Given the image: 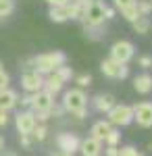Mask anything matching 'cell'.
<instances>
[{
    "label": "cell",
    "instance_id": "35",
    "mask_svg": "<svg viewBox=\"0 0 152 156\" xmlns=\"http://www.w3.org/2000/svg\"><path fill=\"white\" fill-rule=\"evenodd\" d=\"M113 17H115V11H113V9H108V6H106V19H113Z\"/></svg>",
    "mask_w": 152,
    "mask_h": 156
},
{
    "label": "cell",
    "instance_id": "9",
    "mask_svg": "<svg viewBox=\"0 0 152 156\" xmlns=\"http://www.w3.org/2000/svg\"><path fill=\"white\" fill-rule=\"evenodd\" d=\"M133 108V121H138L140 127H152V104L150 102H140Z\"/></svg>",
    "mask_w": 152,
    "mask_h": 156
},
{
    "label": "cell",
    "instance_id": "39",
    "mask_svg": "<svg viewBox=\"0 0 152 156\" xmlns=\"http://www.w3.org/2000/svg\"><path fill=\"white\" fill-rule=\"evenodd\" d=\"M0 71H4V69H2V62H0Z\"/></svg>",
    "mask_w": 152,
    "mask_h": 156
},
{
    "label": "cell",
    "instance_id": "23",
    "mask_svg": "<svg viewBox=\"0 0 152 156\" xmlns=\"http://www.w3.org/2000/svg\"><path fill=\"white\" fill-rule=\"evenodd\" d=\"M136 4H138V11H140L142 17H148V15L152 12V2L150 0H138Z\"/></svg>",
    "mask_w": 152,
    "mask_h": 156
},
{
    "label": "cell",
    "instance_id": "15",
    "mask_svg": "<svg viewBox=\"0 0 152 156\" xmlns=\"http://www.w3.org/2000/svg\"><path fill=\"white\" fill-rule=\"evenodd\" d=\"M110 131H113V123H110V121H98V123L92 125V137L100 140V142H104L106 135Z\"/></svg>",
    "mask_w": 152,
    "mask_h": 156
},
{
    "label": "cell",
    "instance_id": "14",
    "mask_svg": "<svg viewBox=\"0 0 152 156\" xmlns=\"http://www.w3.org/2000/svg\"><path fill=\"white\" fill-rule=\"evenodd\" d=\"M133 90H136L138 94H150L152 92V75H148V73L138 75V77L133 79Z\"/></svg>",
    "mask_w": 152,
    "mask_h": 156
},
{
    "label": "cell",
    "instance_id": "31",
    "mask_svg": "<svg viewBox=\"0 0 152 156\" xmlns=\"http://www.w3.org/2000/svg\"><path fill=\"white\" fill-rule=\"evenodd\" d=\"M138 62H140L142 69H150V67H152V58H150V56H140Z\"/></svg>",
    "mask_w": 152,
    "mask_h": 156
},
{
    "label": "cell",
    "instance_id": "38",
    "mask_svg": "<svg viewBox=\"0 0 152 156\" xmlns=\"http://www.w3.org/2000/svg\"><path fill=\"white\" fill-rule=\"evenodd\" d=\"M77 2H83V4H90L92 0H77Z\"/></svg>",
    "mask_w": 152,
    "mask_h": 156
},
{
    "label": "cell",
    "instance_id": "21",
    "mask_svg": "<svg viewBox=\"0 0 152 156\" xmlns=\"http://www.w3.org/2000/svg\"><path fill=\"white\" fill-rule=\"evenodd\" d=\"M46 135H48V127L44 125V123H35V127H34V131H31V137L34 140H38V142H44L46 140Z\"/></svg>",
    "mask_w": 152,
    "mask_h": 156
},
{
    "label": "cell",
    "instance_id": "24",
    "mask_svg": "<svg viewBox=\"0 0 152 156\" xmlns=\"http://www.w3.org/2000/svg\"><path fill=\"white\" fill-rule=\"evenodd\" d=\"M119 156H144V154L138 152L133 146H125V148H121V150H119Z\"/></svg>",
    "mask_w": 152,
    "mask_h": 156
},
{
    "label": "cell",
    "instance_id": "20",
    "mask_svg": "<svg viewBox=\"0 0 152 156\" xmlns=\"http://www.w3.org/2000/svg\"><path fill=\"white\" fill-rule=\"evenodd\" d=\"M136 2H138V0H136ZM121 17H123L125 21H129V23H133L136 19H140L142 15H140V11H138V4H131V6L121 9Z\"/></svg>",
    "mask_w": 152,
    "mask_h": 156
},
{
    "label": "cell",
    "instance_id": "10",
    "mask_svg": "<svg viewBox=\"0 0 152 156\" xmlns=\"http://www.w3.org/2000/svg\"><path fill=\"white\" fill-rule=\"evenodd\" d=\"M35 115L34 110H21L17 117H15V125H17V131L19 133H31L35 127Z\"/></svg>",
    "mask_w": 152,
    "mask_h": 156
},
{
    "label": "cell",
    "instance_id": "11",
    "mask_svg": "<svg viewBox=\"0 0 152 156\" xmlns=\"http://www.w3.org/2000/svg\"><path fill=\"white\" fill-rule=\"evenodd\" d=\"M56 146H59L60 152H77L79 150V140H77V135H73V133H59L56 135Z\"/></svg>",
    "mask_w": 152,
    "mask_h": 156
},
{
    "label": "cell",
    "instance_id": "13",
    "mask_svg": "<svg viewBox=\"0 0 152 156\" xmlns=\"http://www.w3.org/2000/svg\"><path fill=\"white\" fill-rule=\"evenodd\" d=\"M79 152L83 156H98L100 154V140L96 137H85L83 142H79Z\"/></svg>",
    "mask_w": 152,
    "mask_h": 156
},
{
    "label": "cell",
    "instance_id": "22",
    "mask_svg": "<svg viewBox=\"0 0 152 156\" xmlns=\"http://www.w3.org/2000/svg\"><path fill=\"white\" fill-rule=\"evenodd\" d=\"M15 11V2L13 0H0V17H9Z\"/></svg>",
    "mask_w": 152,
    "mask_h": 156
},
{
    "label": "cell",
    "instance_id": "33",
    "mask_svg": "<svg viewBox=\"0 0 152 156\" xmlns=\"http://www.w3.org/2000/svg\"><path fill=\"white\" fill-rule=\"evenodd\" d=\"M9 123V117H6V110H0V127H4Z\"/></svg>",
    "mask_w": 152,
    "mask_h": 156
},
{
    "label": "cell",
    "instance_id": "19",
    "mask_svg": "<svg viewBox=\"0 0 152 156\" xmlns=\"http://www.w3.org/2000/svg\"><path fill=\"white\" fill-rule=\"evenodd\" d=\"M131 25H133V31H136V34H142V36L148 34V31L152 29V21L148 19V17H140V19H136Z\"/></svg>",
    "mask_w": 152,
    "mask_h": 156
},
{
    "label": "cell",
    "instance_id": "27",
    "mask_svg": "<svg viewBox=\"0 0 152 156\" xmlns=\"http://www.w3.org/2000/svg\"><path fill=\"white\" fill-rule=\"evenodd\" d=\"M9 83H11V77H9V73L0 71V92H2V90H9Z\"/></svg>",
    "mask_w": 152,
    "mask_h": 156
},
{
    "label": "cell",
    "instance_id": "37",
    "mask_svg": "<svg viewBox=\"0 0 152 156\" xmlns=\"http://www.w3.org/2000/svg\"><path fill=\"white\" fill-rule=\"evenodd\" d=\"M2 148H4V140H2V135H0V152H2Z\"/></svg>",
    "mask_w": 152,
    "mask_h": 156
},
{
    "label": "cell",
    "instance_id": "25",
    "mask_svg": "<svg viewBox=\"0 0 152 156\" xmlns=\"http://www.w3.org/2000/svg\"><path fill=\"white\" fill-rule=\"evenodd\" d=\"M119 140H121V133L113 129V131L106 135V140H104V142H106L108 146H117V144H119Z\"/></svg>",
    "mask_w": 152,
    "mask_h": 156
},
{
    "label": "cell",
    "instance_id": "3",
    "mask_svg": "<svg viewBox=\"0 0 152 156\" xmlns=\"http://www.w3.org/2000/svg\"><path fill=\"white\" fill-rule=\"evenodd\" d=\"M83 23L85 25H102L106 19V6L100 2V0H92L85 11H83Z\"/></svg>",
    "mask_w": 152,
    "mask_h": 156
},
{
    "label": "cell",
    "instance_id": "18",
    "mask_svg": "<svg viewBox=\"0 0 152 156\" xmlns=\"http://www.w3.org/2000/svg\"><path fill=\"white\" fill-rule=\"evenodd\" d=\"M48 17H50V21H54V23H65V21L69 19L67 6H65V4H60V6H50Z\"/></svg>",
    "mask_w": 152,
    "mask_h": 156
},
{
    "label": "cell",
    "instance_id": "36",
    "mask_svg": "<svg viewBox=\"0 0 152 156\" xmlns=\"http://www.w3.org/2000/svg\"><path fill=\"white\" fill-rule=\"evenodd\" d=\"M54 156H73V154H69V152H59V154H54Z\"/></svg>",
    "mask_w": 152,
    "mask_h": 156
},
{
    "label": "cell",
    "instance_id": "12",
    "mask_svg": "<svg viewBox=\"0 0 152 156\" xmlns=\"http://www.w3.org/2000/svg\"><path fill=\"white\" fill-rule=\"evenodd\" d=\"M63 85H65V79L59 75V71L48 73V77L44 79V90H46V92H50L52 96H54L56 92H60V90H63Z\"/></svg>",
    "mask_w": 152,
    "mask_h": 156
},
{
    "label": "cell",
    "instance_id": "6",
    "mask_svg": "<svg viewBox=\"0 0 152 156\" xmlns=\"http://www.w3.org/2000/svg\"><path fill=\"white\" fill-rule=\"evenodd\" d=\"M100 71L104 73L106 77H110V79H125L129 75L127 67L121 65V62H117V60H113V58L102 60V62H100Z\"/></svg>",
    "mask_w": 152,
    "mask_h": 156
},
{
    "label": "cell",
    "instance_id": "32",
    "mask_svg": "<svg viewBox=\"0 0 152 156\" xmlns=\"http://www.w3.org/2000/svg\"><path fill=\"white\" fill-rule=\"evenodd\" d=\"M106 156H119V148L117 146H108L106 148Z\"/></svg>",
    "mask_w": 152,
    "mask_h": 156
},
{
    "label": "cell",
    "instance_id": "26",
    "mask_svg": "<svg viewBox=\"0 0 152 156\" xmlns=\"http://www.w3.org/2000/svg\"><path fill=\"white\" fill-rule=\"evenodd\" d=\"M75 83L79 85V87H88V85L92 83V77L85 75V73H83V75H77V77H75Z\"/></svg>",
    "mask_w": 152,
    "mask_h": 156
},
{
    "label": "cell",
    "instance_id": "4",
    "mask_svg": "<svg viewBox=\"0 0 152 156\" xmlns=\"http://www.w3.org/2000/svg\"><path fill=\"white\" fill-rule=\"evenodd\" d=\"M133 54H136V46L127 40H119L110 46V58L121 62V65H127L133 58Z\"/></svg>",
    "mask_w": 152,
    "mask_h": 156
},
{
    "label": "cell",
    "instance_id": "29",
    "mask_svg": "<svg viewBox=\"0 0 152 156\" xmlns=\"http://www.w3.org/2000/svg\"><path fill=\"white\" fill-rule=\"evenodd\" d=\"M31 104H34V94H25L23 98H21V106H25V108H31Z\"/></svg>",
    "mask_w": 152,
    "mask_h": 156
},
{
    "label": "cell",
    "instance_id": "30",
    "mask_svg": "<svg viewBox=\"0 0 152 156\" xmlns=\"http://www.w3.org/2000/svg\"><path fill=\"white\" fill-rule=\"evenodd\" d=\"M115 2V6H117L119 11L121 9H125V6H131V4H136V0H113Z\"/></svg>",
    "mask_w": 152,
    "mask_h": 156
},
{
    "label": "cell",
    "instance_id": "17",
    "mask_svg": "<svg viewBox=\"0 0 152 156\" xmlns=\"http://www.w3.org/2000/svg\"><path fill=\"white\" fill-rule=\"evenodd\" d=\"M19 100H17V94L13 92V90H2L0 92V110H11L15 104H17Z\"/></svg>",
    "mask_w": 152,
    "mask_h": 156
},
{
    "label": "cell",
    "instance_id": "2",
    "mask_svg": "<svg viewBox=\"0 0 152 156\" xmlns=\"http://www.w3.org/2000/svg\"><path fill=\"white\" fill-rule=\"evenodd\" d=\"M85 106H88V98L83 94L81 90H69V92H65V96H63V108L71 112V115H75L77 119H83L85 117Z\"/></svg>",
    "mask_w": 152,
    "mask_h": 156
},
{
    "label": "cell",
    "instance_id": "8",
    "mask_svg": "<svg viewBox=\"0 0 152 156\" xmlns=\"http://www.w3.org/2000/svg\"><path fill=\"white\" fill-rule=\"evenodd\" d=\"M52 94L46 92V90H40V92H34V104H31V110L34 112H48L50 115V108L54 106V100H52Z\"/></svg>",
    "mask_w": 152,
    "mask_h": 156
},
{
    "label": "cell",
    "instance_id": "1",
    "mask_svg": "<svg viewBox=\"0 0 152 156\" xmlns=\"http://www.w3.org/2000/svg\"><path fill=\"white\" fill-rule=\"evenodd\" d=\"M65 60H67V56L63 54V52H59V50H54V52H46V54H40V56H35V58H31L29 62H31V69H35L38 73H52L56 71L60 65H65Z\"/></svg>",
    "mask_w": 152,
    "mask_h": 156
},
{
    "label": "cell",
    "instance_id": "34",
    "mask_svg": "<svg viewBox=\"0 0 152 156\" xmlns=\"http://www.w3.org/2000/svg\"><path fill=\"white\" fill-rule=\"evenodd\" d=\"M50 6H60V4H67L69 0H46Z\"/></svg>",
    "mask_w": 152,
    "mask_h": 156
},
{
    "label": "cell",
    "instance_id": "16",
    "mask_svg": "<svg viewBox=\"0 0 152 156\" xmlns=\"http://www.w3.org/2000/svg\"><path fill=\"white\" fill-rule=\"evenodd\" d=\"M94 106L98 112H108L110 108L115 106V98L110 96V94H98V96L94 98Z\"/></svg>",
    "mask_w": 152,
    "mask_h": 156
},
{
    "label": "cell",
    "instance_id": "5",
    "mask_svg": "<svg viewBox=\"0 0 152 156\" xmlns=\"http://www.w3.org/2000/svg\"><path fill=\"white\" fill-rule=\"evenodd\" d=\"M106 115H108V121H110L113 125L125 127V125H129V123L133 121V108L127 106V104H115Z\"/></svg>",
    "mask_w": 152,
    "mask_h": 156
},
{
    "label": "cell",
    "instance_id": "7",
    "mask_svg": "<svg viewBox=\"0 0 152 156\" xmlns=\"http://www.w3.org/2000/svg\"><path fill=\"white\" fill-rule=\"evenodd\" d=\"M21 85H23L25 92H29V94L40 92L44 87V77H42V73H38L35 69H27L23 73V77H21Z\"/></svg>",
    "mask_w": 152,
    "mask_h": 156
},
{
    "label": "cell",
    "instance_id": "40",
    "mask_svg": "<svg viewBox=\"0 0 152 156\" xmlns=\"http://www.w3.org/2000/svg\"><path fill=\"white\" fill-rule=\"evenodd\" d=\"M150 2H152V0H150Z\"/></svg>",
    "mask_w": 152,
    "mask_h": 156
},
{
    "label": "cell",
    "instance_id": "28",
    "mask_svg": "<svg viewBox=\"0 0 152 156\" xmlns=\"http://www.w3.org/2000/svg\"><path fill=\"white\" fill-rule=\"evenodd\" d=\"M19 140H21L23 148H31V133H19Z\"/></svg>",
    "mask_w": 152,
    "mask_h": 156
}]
</instances>
